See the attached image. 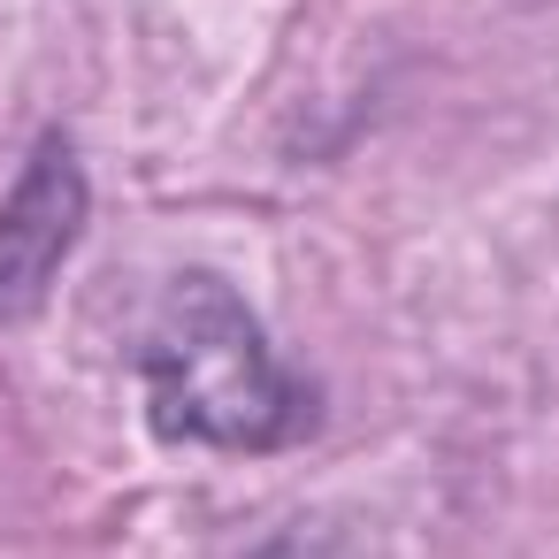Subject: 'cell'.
Returning <instances> with one entry per match:
<instances>
[{"label":"cell","instance_id":"1","mask_svg":"<svg viewBox=\"0 0 559 559\" xmlns=\"http://www.w3.org/2000/svg\"><path fill=\"white\" fill-rule=\"evenodd\" d=\"M146 421L162 444H215V452H284L314 429V391L292 376L253 322V307L207 276L185 269L139 345Z\"/></svg>","mask_w":559,"mask_h":559},{"label":"cell","instance_id":"2","mask_svg":"<svg viewBox=\"0 0 559 559\" xmlns=\"http://www.w3.org/2000/svg\"><path fill=\"white\" fill-rule=\"evenodd\" d=\"M85 207H93L85 169H78L70 139L47 131L32 146L24 177L9 185V200H0V330L47 307V292H55V276L85 230Z\"/></svg>","mask_w":559,"mask_h":559}]
</instances>
